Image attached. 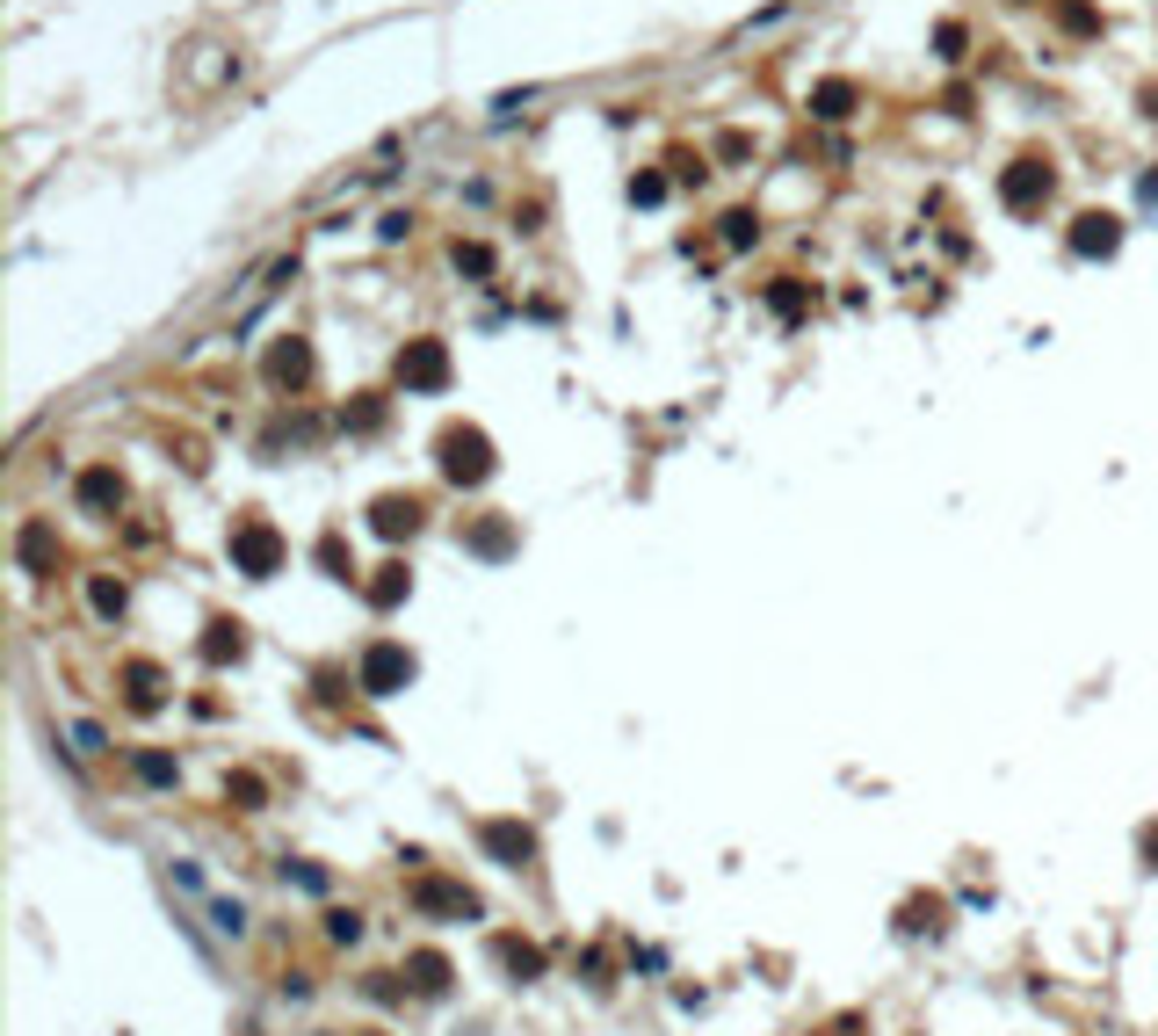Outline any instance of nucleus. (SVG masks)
I'll return each mask as SVG.
<instances>
[{
	"label": "nucleus",
	"mask_w": 1158,
	"mask_h": 1036,
	"mask_svg": "<svg viewBox=\"0 0 1158 1036\" xmlns=\"http://www.w3.org/2000/svg\"><path fill=\"white\" fill-rule=\"evenodd\" d=\"M442 478H449V486H485V478H492V442H485V428H449V435H442Z\"/></svg>",
	"instance_id": "f257e3e1"
},
{
	"label": "nucleus",
	"mask_w": 1158,
	"mask_h": 1036,
	"mask_svg": "<svg viewBox=\"0 0 1158 1036\" xmlns=\"http://www.w3.org/2000/svg\"><path fill=\"white\" fill-rule=\"evenodd\" d=\"M232 558H239V573L269 580V573L283 566V536H276L269 522H239V529H232Z\"/></svg>",
	"instance_id": "f03ea898"
},
{
	"label": "nucleus",
	"mask_w": 1158,
	"mask_h": 1036,
	"mask_svg": "<svg viewBox=\"0 0 1158 1036\" xmlns=\"http://www.w3.org/2000/svg\"><path fill=\"white\" fill-rule=\"evenodd\" d=\"M405 681H413V653L391 646V638H377V646L363 653V689H370V696H398Z\"/></svg>",
	"instance_id": "7ed1b4c3"
},
{
	"label": "nucleus",
	"mask_w": 1158,
	"mask_h": 1036,
	"mask_svg": "<svg viewBox=\"0 0 1158 1036\" xmlns=\"http://www.w3.org/2000/svg\"><path fill=\"white\" fill-rule=\"evenodd\" d=\"M478 841H485V855H492V862H508V869H522V862L536 855V834H529L522 819H485V827H478Z\"/></svg>",
	"instance_id": "20e7f679"
},
{
	"label": "nucleus",
	"mask_w": 1158,
	"mask_h": 1036,
	"mask_svg": "<svg viewBox=\"0 0 1158 1036\" xmlns=\"http://www.w3.org/2000/svg\"><path fill=\"white\" fill-rule=\"evenodd\" d=\"M398 377H405L413 391H442V384H449V356H442V341H413V348L398 356Z\"/></svg>",
	"instance_id": "39448f33"
},
{
	"label": "nucleus",
	"mask_w": 1158,
	"mask_h": 1036,
	"mask_svg": "<svg viewBox=\"0 0 1158 1036\" xmlns=\"http://www.w3.org/2000/svg\"><path fill=\"white\" fill-rule=\"evenodd\" d=\"M413 906H421V913H449V921H471L478 913V899L464 885H449V877H421V885H413Z\"/></svg>",
	"instance_id": "423d86ee"
},
{
	"label": "nucleus",
	"mask_w": 1158,
	"mask_h": 1036,
	"mask_svg": "<svg viewBox=\"0 0 1158 1036\" xmlns=\"http://www.w3.org/2000/svg\"><path fill=\"white\" fill-rule=\"evenodd\" d=\"M1000 196H1007V210H1035V203L1050 196V168H1035V159H1014L1007 182H1000Z\"/></svg>",
	"instance_id": "0eeeda50"
},
{
	"label": "nucleus",
	"mask_w": 1158,
	"mask_h": 1036,
	"mask_svg": "<svg viewBox=\"0 0 1158 1036\" xmlns=\"http://www.w3.org/2000/svg\"><path fill=\"white\" fill-rule=\"evenodd\" d=\"M421 515H428V508L413 501V493H384V501L370 508V529H377V536H413V529H421Z\"/></svg>",
	"instance_id": "6e6552de"
},
{
	"label": "nucleus",
	"mask_w": 1158,
	"mask_h": 1036,
	"mask_svg": "<svg viewBox=\"0 0 1158 1036\" xmlns=\"http://www.w3.org/2000/svg\"><path fill=\"white\" fill-rule=\"evenodd\" d=\"M1122 247V225L1108 210H1087L1079 225H1071V254H1115Z\"/></svg>",
	"instance_id": "1a4fd4ad"
},
{
	"label": "nucleus",
	"mask_w": 1158,
	"mask_h": 1036,
	"mask_svg": "<svg viewBox=\"0 0 1158 1036\" xmlns=\"http://www.w3.org/2000/svg\"><path fill=\"white\" fill-rule=\"evenodd\" d=\"M405 587H413V573L391 558V566H377V580H370L363 595H370V609H398V602H405Z\"/></svg>",
	"instance_id": "9d476101"
},
{
	"label": "nucleus",
	"mask_w": 1158,
	"mask_h": 1036,
	"mask_svg": "<svg viewBox=\"0 0 1158 1036\" xmlns=\"http://www.w3.org/2000/svg\"><path fill=\"white\" fill-rule=\"evenodd\" d=\"M492 949H500V964H508L515 979H543V949H536V942H522V935H500Z\"/></svg>",
	"instance_id": "9b49d317"
},
{
	"label": "nucleus",
	"mask_w": 1158,
	"mask_h": 1036,
	"mask_svg": "<svg viewBox=\"0 0 1158 1036\" xmlns=\"http://www.w3.org/2000/svg\"><path fill=\"white\" fill-rule=\"evenodd\" d=\"M269 377H276V384H304V377H311V348H304V341H283V348L269 356Z\"/></svg>",
	"instance_id": "f8f14e48"
},
{
	"label": "nucleus",
	"mask_w": 1158,
	"mask_h": 1036,
	"mask_svg": "<svg viewBox=\"0 0 1158 1036\" xmlns=\"http://www.w3.org/2000/svg\"><path fill=\"white\" fill-rule=\"evenodd\" d=\"M405 972H413V986H421V993H442V986H449V956H442V949H413Z\"/></svg>",
	"instance_id": "ddd939ff"
},
{
	"label": "nucleus",
	"mask_w": 1158,
	"mask_h": 1036,
	"mask_svg": "<svg viewBox=\"0 0 1158 1036\" xmlns=\"http://www.w3.org/2000/svg\"><path fill=\"white\" fill-rule=\"evenodd\" d=\"M116 493H124V486H116V471H109V464H95L88 478H80V508H109Z\"/></svg>",
	"instance_id": "4468645a"
},
{
	"label": "nucleus",
	"mask_w": 1158,
	"mask_h": 1036,
	"mask_svg": "<svg viewBox=\"0 0 1158 1036\" xmlns=\"http://www.w3.org/2000/svg\"><path fill=\"white\" fill-rule=\"evenodd\" d=\"M203 660H210V667L239 660V623H210V638H203Z\"/></svg>",
	"instance_id": "2eb2a0df"
},
{
	"label": "nucleus",
	"mask_w": 1158,
	"mask_h": 1036,
	"mask_svg": "<svg viewBox=\"0 0 1158 1036\" xmlns=\"http://www.w3.org/2000/svg\"><path fill=\"white\" fill-rule=\"evenodd\" d=\"M131 768H138V775H145V783H152V790H167V783H175V775H182V768H175V754H159V747H145V754H138V761H131Z\"/></svg>",
	"instance_id": "dca6fc26"
},
{
	"label": "nucleus",
	"mask_w": 1158,
	"mask_h": 1036,
	"mask_svg": "<svg viewBox=\"0 0 1158 1036\" xmlns=\"http://www.w3.org/2000/svg\"><path fill=\"white\" fill-rule=\"evenodd\" d=\"M225 797H232L239 812H261V797H269V790H261V775H246V768H239V775H225Z\"/></svg>",
	"instance_id": "f3484780"
},
{
	"label": "nucleus",
	"mask_w": 1158,
	"mask_h": 1036,
	"mask_svg": "<svg viewBox=\"0 0 1158 1036\" xmlns=\"http://www.w3.org/2000/svg\"><path fill=\"white\" fill-rule=\"evenodd\" d=\"M22 558H30L37 573L51 566V529H44V522H30V529H22Z\"/></svg>",
	"instance_id": "a211bd4d"
},
{
	"label": "nucleus",
	"mask_w": 1158,
	"mask_h": 1036,
	"mask_svg": "<svg viewBox=\"0 0 1158 1036\" xmlns=\"http://www.w3.org/2000/svg\"><path fill=\"white\" fill-rule=\"evenodd\" d=\"M848 102H855L848 80H825V88H818V116H848Z\"/></svg>",
	"instance_id": "6ab92c4d"
},
{
	"label": "nucleus",
	"mask_w": 1158,
	"mask_h": 1036,
	"mask_svg": "<svg viewBox=\"0 0 1158 1036\" xmlns=\"http://www.w3.org/2000/svg\"><path fill=\"white\" fill-rule=\"evenodd\" d=\"M88 602H95L102 616H124V587H116V580H88Z\"/></svg>",
	"instance_id": "aec40b11"
},
{
	"label": "nucleus",
	"mask_w": 1158,
	"mask_h": 1036,
	"mask_svg": "<svg viewBox=\"0 0 1158 1036\" xmlns=\"http://www.w3.org/2000/svg\"><path fill=\"white\" fill-rule=\"evenodd\" d=\"M210 921H218V935H239L246 928V906L239 899H210Z\"/></svg>",
	"instance_id": "412c9836"
},
{
	"label": "nucleus",
	"mask_w": 1158,
	"mask_h": 1036,
	"mask_svg": "<svg viewBox=\"0 0 1158 1036\" xmlns=\"http://www.w3.org/2000/svg\"><path fill=\"white\" fill-rule=\"evenodd\" d=\"M471 544H478L485 558H500V551H508V522H478V529H471Z\"/></svg>",
	"instance_id": "4be33fe9"
},
{
	"label": "nucleus",
	"mask_w": 1158,
	"mask_h": 1036,
	"mask_svg": "<svg viewBox=\"0 0 1158 1036\" xmlns=\"http://www.w3.org/2000/svg\"><path fill=\"white\" fill-rule=\"evenodd\" d=\"M768 304H775L782 319H797V312H804V290H797V283H775V290H768Z\"/></svg>",
	"instance_id": "5701e85b"
},
{
	"label": "nucleus",
	"mask_w": 1158,
	"mask_h": 1036,
	"mask_svg": "<svg viewBox=\"0 0 1158 1036\" xmlns=\"http://www.w3.org/2000/svg\"><path fill=\"white\" fill-rule=\"evenodd\" d=\"M326 935H334V942H355V935H363V913H326Z\"/></svg>",
	"instance_id": "b1692460"
},
{
	"label": "nucleus",
	"mask_w": 1158,
	"mask_h": 1036,
	"mask_svg": "<svg viewBox=\"0 0 1158 1036\" xmlns=\"http://www.w3.org/2000/svg\"><path fill=\"white\" fill-rule=\"evenodd\" d=\"M724 239H731V247H746V239H754V218L731 210V218H724Z\"/></svg>",
	"instance_id": "393cba45"
},
{
	"label": "nucleus",
	"mask_w": 1158,
	"mask_h": 1036,
	"mask_svg": "<svg viewBox=\"0 0 1158 1036\" xmlns=\"http://www.w3.org/2000/svg\"><path fill=\"white\" fill-rule=\"evenodd\" d=\"M283 877H297V885H304V892H326V869H311V862H297V869L283 862Z\"/></svg>",
	"instance_id": "a878e982"
},
{
	"label": "nucleus",
	"mask_w": 1158,
	"mask_h": 1036,
	"mask_svg": "<svg viewBox=\"0 0 1158 1036\" xmlns=\"http://www.w3.org/2000/svg\"><path fill=\"white\" fill-rule=\"evenodd\" d=\"M630 196H637V203H659V196H667V182H659V175H637Z\"/></svg>",
	"instance_id": "bb28decb"
},
{
	"label": "nucleus",
	"mask_w": 1158,
	"mask_h": 1036,
	"mask_svg": "<svg viewBox=\"0 0 1158 1036\" xmlns=\"http://www.w3.org/2000/svg\"><path fill=\"white\" fill-rule=\"evenodd\" d=\"M456 269H471V276H485V269H492V254H485V247H456Z\"/></svg>",
	"instance_id": "cd10ccee"
},
{
	"label": "nucleus",
	"mask_w": 1158,
	"mask_h": 1036,
	"mask_svg": "<svg viewBox=\"0 0 1158 1036\" xmlns=\"http://www.w3.org/2000/svg\"><path fill=\"white\" fill-rule=\"evenodd\" d=\"M1144 848H1151V855H1158V827H1151V834H1144Z\"/></svg>",
	"instance_id": "c85d7f7f"
}]
</instances>
